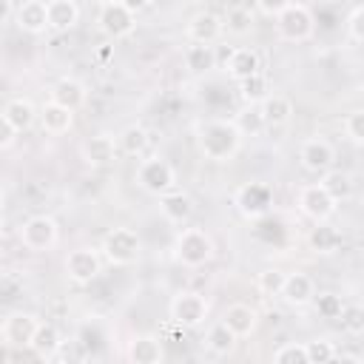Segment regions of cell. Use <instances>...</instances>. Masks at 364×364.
I'll list each match as a JSON object with an SVG mask.
<instances>
[{
  "instance_id": "obj_1",
  "label": "cell",
  "mask_w": 364,
  "mask_h": 364,
  "mask_svg": "<svg viewBox=\"0 0 364 364\" xmlns=\"http://www.w3.org/2000/svg\"><path fill=\"white\" fill-rule=\"evenodd\" d=\"M199 154L210 162H230L242 148V131L233 119H205L196 128Z\"/></svg>"
},
{
  "instance_id": "obj_2",
  "label": "cell",
  "mask_w": 364,
  "mask_h": 364,
  "mask_svg": "<svg viewBox=\"0 0 364 364\" xmlns=\"http://www.w3.org/2000/svg\"><path fill=\"white\" fill-rule=\"evenodd\" d=\"M213 239L202 228H182L173 239V259L182 267H202L213 259Z\"/></svg>"
},
{
  "instance_id": "obj_3",
  "label": "cell",
  "mask_w": 364,
  "mask_h": 364,
  "mask_svg": "<svg viewBox=\"0 0 364 364\" xmlns=\"http://www.w3.org/2000/svg\"><path fill=\"white\" fill-rule=\"evenodd\" d=\"M102 256L108 264L114 267H128V264H136L139 256H142V242L136 236V230L131 228H111L105 236H102V245H100Z\"/></svg>"
},
{
  "instance_id": "obj_4",
  "label": "cell",
  "mask_w": 364,
  "mask_h": 364,
  "mask_svg": "<svg viewBox=\"0 0 364 364\" xmlns=\"http://www.w3.org/2000/svg\"><path fill=\"white\" fill-rule=\"evenodd\" d=\"M276 20V37L284 43H304L316 31V17L304 3H290Z\"/></svg>"
},
{
  "instance_id": "obj_5",
  "label": "cell",
  "mask_w": 364,
  "mask_h": 364,
  "mask_svg": "<svg viewBox=\"0 0 364 364\" xmlns=\"http://www.w3.org/2000/svg\"><path fill=\"white\" fill-rule=\"evenodd\" d=\"M134 179H136V185H139L145 193H151V196H162V193H168V191L176 188V171H173V165H171L168 159H162V156H148V159H142V162L136 165Z\"/></svg>"
},
{
  "instance_id": "obj_6",
  "label": "cell",
  "mask_w": 364,
  "mask_h": 364,
  "mask_svg": "<svg viewBox=\"0 0 364 364\" xmlns=\"http://www.w3.org/2000/svg\"><path fill=\"white\" fill-rule=\"evenodd\" d=\"M233 205H236V210L247 222H256V219L270 213V208H273V188L264 185V182H245V185L236 188Z\"/></svg>"
},
{
  "instance_id": "obj_7",
  "label": "cell",
  "mask_w": 364,
  "mask_h": 364,
  "mask_svg": "<svg viewBox=\"0 0 364 364\" xmlns=\"http://www.w3.org/2000/svg\"><path fill=\"white\" fill-rule=\"evenodd\" d=\"M17 236H20V245H23L26 250H31V253H46V250H51V247L57 245L60 230H57V222H54L51 216L37 213V216H28V219L20 225Z\"/></svg>"
},
{
  "instance_id": "obj_8",
  "label": "cell",
  "mask_w": 364,
  "mask_h": 364,
  "mask_svg": "<svg viewBox=\"0 0 364 364\" xmlns=\"http://www.w3.org/2000/svg\"><path fill=\"white\" fill-rule=\"evenodd\" d=\"M63 270H65L68 282H74V284H91L100 276V270H102V250L74 247V250L65 253Z\"/></svg>"
},
{
  "instance_id": "obj_9",
  "label": "cell",
  "mask_w": 364,
  "mask_h": 364,
  "mask_svg": "<svg viewBox=\"0 0 364 364\" xmlns=\"http://www.w3.org/2000/svg\"><path fill=\"white\" fill-rule=\"evenodd\" d=\"M168 313L171 318L185 327V330H193V327H202L205 318H208V299L202 293H193V290H185V293H176L168 304Z\"/></svg>"
},
{
  "instance_id": "obj_10",
  "label": "cell",
  "mask_w": 364,
  "mask_h": 364,
  "mask_svg": "<svg viewBox=\"0 0 364 364\" xmlns=\"http://www.w3.org/2000/svg\"><path fill=\"white\" fill-rule=\"evenodd\" d=\"M97 26L108 40H122L131 37L136 28V14L131 9H125L119 0H105L100 14H97Z\"/></svg>"
},
{
  "instance_id": "obj_11",
  "label": "cell",
  "mask_w": 364,
  "mask_h": 364,
  "mask_svg": "<svg viewBox=\"0 0 364 364\" xmlns=\"http://www.w3.org/2000/svg\"><path fill=\"white\" fill-rule=\"evenodd\" d=\"M296 205H299V210H301L307 219H313V222H330V216H333L336 208H338V202L327 193V188H324L321 182L304 185V188L299 191V196H296Z\"/></svg>"
},
{
  "instance_id": "obj_12",
  "label": "cell",
  "mask_w": 364,
  "mask_h": 364,
  "mask_svg": "<svg viewBox=\"0 0 364 364\" xmlns=\"http://www.w3.org/2000/svg\"><path fill=\"white\" fill-rule=\"evenodd\" d=\"M40 327V318L26 310H14L0 324V341L3 347H31V338Z\"/></svg>"
},
{
  "instance_id": "obj_13",
  "label": "cell",
  "mask_w": 364,
  "mask_h": 364,
  "mask_svg": "<svg viewBox=\"0 0 364 364\" xmlns=\"http://www.w3.org/2000/svg\"><path fill=\"white\" fill-rule=\"evenodd\" d=\"M299 162H301L304 171L321 176L324 171L333 168V162H336V151H333V145H330L327 139H321V136H310V139H304L301 148H299Z\"/></svg>"
},
{
  "instance_id": "obj_14",
  "label": "cell",
  "mask_w": 364,
  "mask_h": 364,
  "mask_svg": "<svg viewBox=\"0 0 364 364\" xmlns=\"http://www.w3.org/2000/svg\"><path fill=\"white\" fill-rule=\"evenodd\" d=\"M117 151H119V145H117V139L111 134H94V136H88L80 145V156H82V162L88 168H105V165H111L117 159Z\"/></svg>"
},
{
  "instance_id": "obj_15",
  "label": "cell",
  "mask_w": 364,
  "mask_h": 364,
  "mask_svg": "<svg viewBox=\"0 0 364 364\" xmlns=\"http://www.w3.org/2000/svg\"><path fill=\"white\" fill-rule=\"evenodd\" d=\"M14 26L26 34H43L48 28V0H23L17 3Z\"/></svg>"
},
{
  "instance_id": "obj_16",
  "label": "cell",
  "mask_w": 364,
  "mask_h": 364,
  "mask_svg": "<svg viewBox=\"0 0 364 364\" xmlns=\"http://www.w3.org/2000/svg\"><path fill=\"white\" fill-rule=\"evenodd\" d=\"M225 31V20L213 11H196L191 20H188V40L191 43H205V46H213Z\"/></svg>"
},
{
  "instance_id": "obj_17",
  "label": "cell",
  "mask_w": 364,
  "mask_h": 364,
  "mask_svg": "<svg viewBox=\"0 0 364 364\" xmlns=\"http://www.w3.org/2000/svg\"><path fill=\"white\" fill-rule=\"evenodd\" d=\"M40 128H43V134H48V136H63V134H68L71 128H74V111L71 108H65V105H60V102H54V100H48L43 108H40Z\"/></svg>"
},
{
  "instance_id": "obj_18",
  "label": "cell",
  "mask_w": 364,
  "mask_h": 364,
  "mask_svg": "<svg viewBox=\"0 0 364 364\" xmlns=\"http://www.w3.org/2000/svg\"><path fill=\"white\" fill-rule=\"evenodd\" d=\"M282 299H284L290 307H307V304H313V299H316V282H313L307 273L293 270V273H287V279H284Z\"/></svg>"
},
{
  "instance_id": "obj_19",
  "label": "cell",
  "mask_w": 364,
  "mask_h": 364,
  "mask_svg": "<svg viewBox=\"0 0 364 364\" xmlns=\"http://www.w3.org/2000/svg\"><path fill=\"white\" fill-rule=\"evenodd\" d=\"M159 210H162V216H165L168 222L185 225V222L193 216L196 205H193V196H191V193L173 188V191H168V193L159 196Z\"/></svg>"
},
{
  "instance_id": "obj_20",
  "label": "cell",
  "mask_w": 364,
  "mask_h": 364,
  "mask_svg": "<svg viewBox=\"0 0 364 364\" xmlns=\"http://www.w3.org/2000/svg\"><path fill=\"white\" fill-rule=\"evenodd\" d=\"M222 321H225L239 338H247V336H253L256 327H259V313H256L250 304L236 301V304H228V307H225Z\"/></svg>"
},
{
  "instance_id": "obj_21",
  "label": "cell",
  "mask_w": 364,
  "mask_h": 364,
  "mask_svg": "<svg viewBox=\"0 0 364 364\" xmlns=\"http://www.w3.org/2000/svg\"><path fill=\"white\" fill-rule=\"evenodd\" d=\"M225 71H228L233 80H245V77L262 71V57H259L256 48H250V46H239V48H233V51L228 54V60H225Z\"/></svg>"
},
{
  "instance_id": "obj_22",
  "label": "cell",
  "mask_w": 364,
  "mask_h": 364,
  "mask_svg": "<svg viewBox=\"0 0 364 364\" xmlns=\"http://www.w3.org/2000/svg\"><path fill=\"white\" fill-rule=\"evenodd\" d=\"M3 119H9L20 134L23 131H28L37 119H40V111H37V105L31 102V100H26V97H14V100H9L6 105H3V114H0Z\"/></svg>"
},
{
  "instance_id": "obj_23",
  "label": "cell",
  "mask_w": 364,
  "mask_h": 364,
  "mask_svg": "<svg viewBox=\"0 0 364 364\" xmlns=\"http://www.w3.org/2000/svg\"><path fill=\"white\" fill-rule=\"evenodd\" d=\"M128 361L134 364H159L165 358V350H162V341L156 336H134L128 341Z\"/></svg>"
},
{
  "instance_id": "obj_24",
  "label": "cell",
  "mask_w": 364,
  "mask_h": 364,
  "mask_svg": "<svg viewBox=\"0 0 364 364\" xmlns=\"http://www.w3.org/2000/svg\"><path fill=\"white\" fill-rule=\"evenodd\" d=\"M85 97H88L85 85L80 80H74V77H60L51 85V100L65 105V108H71V111H80L85 105Z\"/></svg>"
},
{
  "instance_id": "obj_25",
  "label": "cell",
  "mask_w": 364,
  "mask_h": 364,
  "mask_svg": "<svg viewBox=\"0 0 364 364\" xmlns=\"http://www.w3.org/2000/svg\"><path fill=\"white\" fill-rule=\"evenodd\" d=\"M259 105H262V117H264L267 128H279V125H287L293 119V102L284 94H273L270 91Z\"/></svg>"
},
{
  "instance_id": "obj_26",
  "label": "cell",
  "mask_w": 364,
  "mask_h": 364,
  "mask_svg": "<svg viewBox=\"0 0 364 364\" xmlns=\"http://www.w3.org/2000/svg\"><path fill=\"white\" fill-rule=\"evenodd\" d=\"M77 23H80L77 0H48V28L51 31H68Z\"/></svg>"
},
{
  "instance_id": "obj_27",
  "label": "cell",
  "mask_w": 364,
  "mask_h": 364,
  "mask_svg": "<svg viewBox=\"0 0 364 364\" xmlns=\"http://www.w3.org/2000/svg\"><path fill=\"white\" fill-rule=\"evenodd\" d=\"M60 347H63V336H60V330H57L51 321H40V327H37V333H34L28 350H31L37 358H51V355L60 353Z\"/></svg>"
},
{
  "instance_id": "obj_28",
  "label": "cell",
  "mask_w": 364,
  "mask_h": 364,
  "mask_svg": "<svg viewBox=\"0 0 364 364\" xmlns=\"http://www.w3.org/2000/svg\"><path fill=\"white\" fill-rule=\"evenodd\" d=\"M182 60L191 74H208L216 68V51H213V46H205V43H191L185 48Z\"/></svg>"
},
{
  "instance_id": "obj_29",
  "label": "cell",
  "mask_w": 364,
  "mask_h": 364,
  "mask_svg": "<svg viewBox=\"0 0 364 364\" xmlns=\"http://www.w3.org/2000/svg\"><path fill=\"white\" fill-rule=\"evenodd\" d=\"M148 142H151V134H148V128L139 125V122L125 125V128L119 131V136H117L119 151L128 154V156H142V154L148 151Z\"/></svg>"
},
{
  "instance_id": "obj_30",
  "label": "cell",
  "mask_w": 364,
  "mask_h": 364,
  "mask_svg": "<svg viewBox=\"0 0 364 364\" xmlns=\"http://www.w3.org/2000/svg\"><path fill=\"white\" fill-rule=\"evenodd\" d=\"M239 344V336L225 324V321H216L208 327V336H205V347L213 353V355H230Z\"/></svg>"
},
{
  "instance_id": "obj_31",
  "label": "cell",
  "mask_w": 364,
  "mask_h": 364,
  "mask_svg": "<svg viewBox=\"0 0 364 364\" xmlns=\"http://www.w3.org/2000/svg\"><path fill=\"white\" fill-rule=\"evenodd\" d=\"M233 122H236V128L242 131V136H256L262 128H267L259 102H245V105L233 114Z\"/></svg>"
},
{
  "instance_id": "obj_32",
  "label": "cell",
  "mask_w": 364,
  "mask_h": 364,
  "mask_svg": "<svg viewBox=\"0 0 364 364\" xmlns=\"http://www.w3.org/2000/svg\"><path fill=\"white\" fill-rule=\"evenodd\" d=\"M307 242H310V247L316 253H336L341 247V233L330 222H316V228L310 230Z\"/></svg>"
},
{
  "instance_id": "obj_33",
  "label": "cell",
  "mask_w": 364,
  "mask_h": 364,
  "mask_svg": "<svg viewBox=\"0 0 364 364\" xmlns=\"http://www.w3.org/2000/svg\"><path fill=\"white\" fill-rule=\"evenodd\" d=\"M318 182L327 188V193H330L336 202H344V199H350V193H353V176H350L347 171H341V168L324 171Z\"/></svg>"
},
{
  "instance_id": "obj_34",
  "label": "cell",
  "mask_w": 364,
  "mask_h": 364,
  "mask_svg": "<svg viewBox=\"0 0 364 364\" xmlns=\"http://www.w3.org/2000/svg\"><path fill=\"white\" fill-rule=\"evenodd\" d=\"M236 85H239L242 102H262L270 94V82H267V77L262 71H256V74H250L245 80H236Z\"/></svg>"
},
{
  "instance_id": "obj_35",
  "label": "cell",
  "mask_w": 364,
  "mask_h": 364,
  "mask_svg": "<svg viewBox=\"0 0 364 364\" xmlns=\"http://www.w3.org/2000/svg\"><path fill=\"white\" fill-rule=\"evenodd\" d=\"M284 279H287L284 270H279V267H264V270L259 273V279H256V287H259L262 296H282Z\"/></svg>"
},
{
  "instance_id": "obj_36",
  "label": "cell",
  "mask_w": 364,
  "mask_h": 364,
  "mask_svg": "<svg viewBox=\"0 0 364 364\" xmlns=\"http://www.w3.org/2000/svg\"><path fill=\"white\" fill-rule=\"evenodd\" d=\"M313 307H316V313H318L321 318L336 321V318H341L344 301H341V296H336V293H318V296L313 299Z\"/></svg>"
},
{
  "instance_id": "obj_37",
  "label": "cell",
  "mask_w": 364,
  "mask_h": 364,
  "mask_svg": "<svg viewBox=\"0 0 364 364\" xmlns=\"http://www.w3.org/2000/svg\"><path fill=\"white\" fill-rule=\"evenodd\" d=\"M304 347H307V361L310 364H327L338 355V350L333 347L330 338H313V341H304Z\"/></svg>"
},
{
  "instance_id": "obj_38",
  "label": "cell",
  "mask_w": 364,
  "mask_h": 364,
  "mask_svg": "<svg viewBox=\"0 0 364 364\" xmlns=\"http://www.w3.org/2000/svg\"><path fill=\"white\" fill-rule=\"evenodd\" d=\"M338 321H341L344 333H350V336H361V333H364V304H358V301L344 304Z\"/></svg>"
},
{
  "instance_id": "obj_39",
  "label": "cell",
  "mask_w": 364,
  "mask_h": 364,
  "mask_svg": "<svg viewBox=\"0 0 364 364\" xmlns=\"http://www.w3.org/2000/svg\"><path fill=\"white\" fill-rule=\"evenodd\" d=\"M273 364H310V361H307V347L299 344V341L282 344V347L273 353Z\"/></svg>"
},
{
  "instance_id": "obj_40",
  "label": "cell",
  "mask_w": 364,
  "mask_h": 364,
  "mask_svg": "<svg viewBox=\"0 0 364 364\" xmlns=\"http://www.w3.org/2000/svg\"><path fill=\"white\" fill-rule=\"evenodd\" d=\"M225 26H228L230 34H239V37H242V34H247V31L253 28V14H250L247 9H242V6H236V9L228 11Z\"/></svg>"
},
{
  "instance_id": "obj_41",
  "label": "cell",
  "mask_w": 364,
  "mask_h": 364,
  "mask_svg": "<svg viewBox=\"0 0 364 364\" xmlns=\"http://www.w3.org/2000/svg\"><path fill=\"white\" fill-rule=\"evenodd\" d=\"M344 134L350 142L364 145V108H355L344 117Z\"/></svg>"
},
{
  "instance_id": "obj_42",
  "label": "cell",
  "mask_w": 364,
  "mask_h": 364,
  "mask_svg": "<svg viewBox=\"0 0 364 364\" xmlns=\"http://www.w3.org/2000/svg\"><path fill=\"white\" fill-rule=\"evenodd\" d=\"M347 31H350L353 40L364 43V6H355V9L350 11V17H347Z\"/></svg>"
},
{
  "instance_id": "obj_43",
  "label": "cell",
  "mask_w": 364,
  "mask_h": 364,
  "mask_svg": "<svg viewBox=\"0 0 364 364\" xmlns=\"http://www.w3.org/2000/svg\"><path fill=\"white\" fill-rule=\"evenodd\" d=\"M256 3V9L264 14V17H279L293 0H253Z\"/></svg>"
},
{
  "instance_id": "obj_44",
  "label": "cell",
  "mask_w": 364,
  "mask_h": 364,
  "mask_svg": "<svg viewBox=\"0 0 364 364\" xmlns=\"http://www.w3.org/2000/svg\"><path fill=\"white\" fill-rule=\"evenodd\" d=\"M17 134H20V131H17L9 119L0 117V151H9V148L14 145V139H17Z\"/></svg>"
},
{
  "instance_id": "obj_45",
  "label": "cell",
  "mask_w": 364,
  "mask_h": 364,
  "mask_svg": "<svg viewBox=\"0 0 364 364\" xmlns=\"http://www.w3.org/2000/svg\"><path fill=\"white\" fill-rule=\"evenodd\" d=\"M14 14H17L14 0H0V23H3V26L14 23Z\"/></svg>"
},
{
  "instance_id": "obj_46",
  "label": "cell",
  "mask_w": 364,
  "mask_h": 364,
  "mask_svg": "<svg viewBox=\"0 0 364 364\" xmlns=\"http://www.w3.org/2000/svg\"><path fill=\"white\" fill-rule=\"evenodd\" d=\"M119 3H122L125 9H131L134 14H139V11H145V9H148L154 0H119Z\"/></svg>"
},
{
  "instance_id": "obj_47",
  "label": "cell",
  "mask_w": 364,
  "mask_h": 364,
  "mask_svg": "<svg viewBox=\"0 0 364 364\" xmlns=\"http://www.w3.org/2000/svg\"><path fill=\"white\" fill-rule=\"evenodd\" d=\"M361 361H364V353H361Z\"/></svg>"
}]
</instances>
